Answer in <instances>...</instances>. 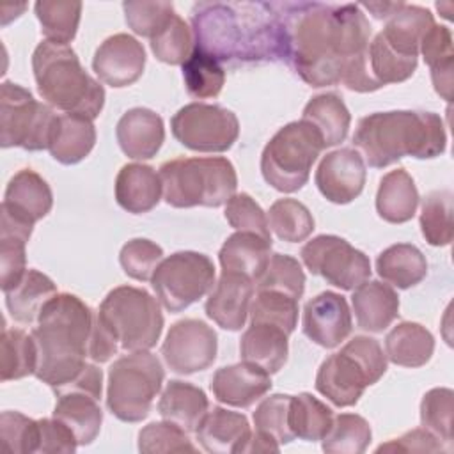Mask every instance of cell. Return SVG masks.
I'll return each mask as SVG.
<instances>
[{
	"label": "cell",
	"mask_w": 454,
	"mask_h": 454,
	"mask_svg": "<svg viewBox=\"0 0 454 454\" xmlns=\"http://www.w3.org/2000/svg\"><path fill=\"white\" fill-rule=\"evenodd\" d=\"M181 69L186 92L197 99L216 98L225 83V71L222 64L195 46Z\"/></svg>",
	"instance_id": "44"
},
{
	"label": "cell",
	"mask_w": 454,
	"mask_h": 454,
	"mask_svg": "<svg viewBox=\"0 0 454 454\" xmlns=\"http://www.w3.org/2000/svg\"><path fill=\"white\" fill-rule=\"evenodd\" d=\"M4 294L7 310L14 321L34 323L46 301L57 294V286L48 275L37 270H27L20 282Z\"/></svg>",
	"instance_id": "34"
},
{
	"label": "cell",
	"mask_w": 454,
	"mask_h": 454,
	"mask_svg": "<svg viewBox=\"0 0 454 454\" xmlns=\"http://www.w3.org/2000/svg\"><path fill=\"white\" fill-rule=\"evenodd\" d=\"M417 57L397 53L380 34L367 46V69L378 89L408 80L417 69Z\"/></svg>",
	"instance_id": "39"
},
{
	"label": "cell",
	"mask_w": 454,
	"mask_h": 454,
	"mask_svg": "<svg viewBox=\"0 0 454 454\" xmlns=\"http://www.w3.org/2000/svg\"><path fill=\"white\" fill-rule=\"evenodd\" d=\"M78 447V442L73 431L57 420L51 419H39V449L37 452H64L73 454Z\"/></svg>",
	"instance_id": "57"
},
{
	"label": "cell",
	"mask_w": 454,
	"mask_h": 454,
	"mask_svg": "<svg viewBox=\"0 0 454 454\" xmlns=\"http://www.w3.org/2000/svg\"><path fill=\"white\" fill-rule=\"evenodd\" d=\"M195 433L202 449L213 454H245L252 436L250 424L243 413L220 406L207 410Z\"/></svg>",
	"instance_id": "24"
},
{
	"label": "cell",
	"mask_w": 454,
	"mask_h": 454,
	"mask_svg": "<svg viewBox=\"0 0 454 454\" xmlns=\"http://www.w3.org/2000/svg\"><path fill=\"white\" fill-rule=\"evenodd\" d=\"M170 129L174 138L192 151L223 153L238 140L239 121L225 106L190 103L174 114Z\"/></svg>",
	"instance_id": "14"
},
{
	"label": "cell",
	"mask_w": 454,
	"mask_h": 454,
	"mask_svg": "<svg viewBox=\"0 0 454 454\" xmlns=\"http://www.w3.org/2000/svg\"><path fill=\"white\" fill-rule=\"evenodd\" d=\"M115 137L128 158L149 160L156 156L165 140L163 119L151 108H131L121 115Z\"/></svg>",
	"instance_id": "23"
},
{
	"label": "cell",
	"mask_w": 454,
	"mask_h": 454,
	"mask_svg": "<svg viewBox=\"0 0 454 454\" xmlns=\"http://www.w3.org/2000/svg\"><path fill=\"white\" fill-rule=\"evenodd\" d=\"M145 67V50L133 35L114 34L96 50L92 69L110 87L121 89L135 83Z\"/></svg>",
	"instance_id": "18"
},
{
	"label": "cell",
	"mask_w": 454,
	"mask_h": 454,
	"mask_svg": "<svg viewBox=\"0 0 454 454\" xmlns=\"http://www.w3.org/2000/svg\"><path fill=\"white\" fill-rule=\"evenodd\" d=\"M207 410L209 401L204 390L181 380L168 381L158 403V411L163 420L179 426L186 433L197 429Z\"/></svg>",
	"instance_id": "30"
},
{
	"label": "cell",
	"mask_w": 454,
	"mask_h": 454,
	"mask_svg": "<svg viewBox=\"0 0 454 454\" xmlns=\"http://www.w3.org/2000/svg\"><path fill=\"white\" fill-rule=\"evenodd\" d=\"M289 394H273L264 397L254 411L255 431L271 436L278 445L294 440L289 426Z\"/></svg>",
	"instance_id": "50"
},
{
	"label": "cell",
	"mask_w": 454,
	"mask_h": 454,
	"mask_svg": "<svg viewBox=\"0 0 454 454\" xmlns=\"http://www.w3.org/2000/svg\"><path fill=\"white\" fill-rule=\"evenodd\" d=\"M151 284L158 301L168 312H181L211 291L215 266L206 254L176 252L158 264Z\"/></svg>",
	"instance_id": "12"
},
{
	"label": "cell",
	"mask_w": 454,
	"mask_h": 454,
	"mask_svg": "<svg viewBox=\"0 0 454 454\" xmlns=\"http://www.w3.org/2000/svg\"><path fill=\"white\" fill-rule=\"evenodd\" d=\"M218 349L216 332L200 319H181L170 326L161 344L167 367L177 374H193L207 369Z\"/></svg>",
	"instance_id": "16"
},
{
	"label": "cell",
	"mask_w": 454,
	"mask_h": 454,
	"mask_svg": "<svg viewBox=\"0 0 454 454\" xmlns=\"http://www.w3.org/2000/svg\"><path fill=\"white\" fill-rule=\"evenodd\" d=\"M192 27L195 48L220 64L286 60L280 4L200 2L192 11Z\"/></svg>",
	"instance_id": "2"
},
{
	"label": "cell",
	"mask_w": 454,
	"mask_h": 454,
	"mask_svg": "<svg viewBox=\"0 0 454 454\" xmlns=\"http://www.w3.org/2000/svg\"><path fill=\"white\" fill-rule=\"evenodd\" d=\"M372 431L369 422L356 413H340L321 440V449L328 454H362L369 447Z\"/></svg>",
	"instance_id": "43"
},
{
	"label": "cell",
	"mask_w": 454,
	"mask_h": 454,
	"mask_svg": "<svg viewBox=\"0 0 454 454\" xmlns=\"http://www.w3.org/2000/svg\"><path fill=\"white\" fill-rule=\"evenodd\" d=\"M149 44L158 60L170 66H183L193 51V32L179 14H174L149 39Z\"/></svg>",
	"instance_id": "46"
},
{
	"label": "cell",
	"mask_w": 454,
	"mask_h": 454,
	"mask_svg": "<svg viewBox=\"0 0 454 454\" xmlns=\"http://www.w3.org/2000/svg\"><path fill=\"white\" fill-rule=\"evenodd\" d=\"M268 225L275 236L287 243L305 241L314 231L312 213L296 199H278L268 211Z\"/></svg>",
	"instance_id": "45"
},
{
	"label": "cell",
	"mask_w": 454,
	"mask_h": 454,
	"mask_svg": "<svg viewBox=\"0 0 454 454\" xmlns=\"http://www.w3.org/2000/svg\"><path fill=\"white\" fill-rule=\"evenodd\" d=\"M124 18L128 27L142 37H153L174 14L170 2H147V0H128L122 4Z\"/></svg>",
	"instance_id": "53"
},
{
	"label": "cell",
	"mask_w": 454,
	"mask_h": 454,
	"mask_svg": "<svg viewBox=\"0 0 454 454\" xmlns=\"http://www.w3.org/2000/svg\"><path fill=\"white\" fill-rule=\"evenodd\" d=\"M32 69L41 98L64 114L96 119L105 105V89L80 64L69 44L43 41L32 53Z\"/></svg>",
	"instance_id": "5"
},
{
	"label": "cell",
	"mask_w": 454,
	"mask_h": 454,
	"mask_svg": "<svg viewBox=\"0 0 454 454\" xmlns=\"http://www.w3.org/2000/svg\"><path fill=\"white\" fill-rule=\"evenodd\" d=\"M138 450L144 454L160 452H195L197 447L179 426L163 420L151 422L138 433Z\"/></svg>",
	"instance_id": "51"
},
{
	"label": "cell",
	"mask_w": 454,
	"mask_h": 454,
	"mask_svg": "<svg viewBox=\"0 0 454 454\" xmlns=\"http://www.w3.org/2000/svg\"><path fill=\"white\" fill-rule=\"evenodd\" d=\"M351 310L342 294L323 291L303 307V333L321 348H335L351 333Z\"/></svg>",
	"instance_id": "19"
},
{
	"label": "cell",
	"mask_w": 454,
	"mask_h": 454,
	"mask_svg": "<svg viewBox=\"0 0 454 454\" xmlns=\"http://www.w3.org/2000/svg\"><path fill=\"white\" fill-rule=\"evenodd\" d=\"M53 206V193L48 183L34 170L23 168L16 172L4 193L0 211L11 218L34 227L44 218Z\"/></svg>",
	"instance_id": "21"
},
{
	"label": "cell",
	"mask_w": 454,
	"mask_h": 454,
	"mask_svg": "<svg viewBox=\"0 0 454 454\" xmlns=\"http://www.w3.org/2000/svg\"><path fill=\"white\" fill-rule=\"evenodd\" d=\"M80 2H62V0H39L34 5L35 16L41 23V32L46 41L69 44L80 25L82 16Z\"/></svg>",
	"instance_id": "41"
},
{
	"label": "cell",
	"mask_w": 454,
	"mask_h": 454,
	"mask_svg": "<svg viewBox=\"0 0 454 454\" xmlns=\"http://www.w3.org/2000/svg\"><path fill=\"white\" fill-rule=\"evenodd\" d=\"M333 422V411L309 392L291 395L289 426L294 438L305 442H319Z\"/></svg>",
	"instance_id": "38"
},
{
	"label": "cell",
	"mask_w": 454,
	"mask_h": 454,
	"mask_svg": "<svg viewBox=\"0 0 454 454\" xmlns=\"http://www.w3.org/2000/svg\"><path fill=\"white\" fill-rule=\"evenodd\" d=\"M248 314L250 323H270L293 333L298 323V300L277 291H257Z\"/></svg>",
	"instance_id": "47"
},
{
	"label": "cell",
	"mask_w": 454,
	"mask_h": 454,
	"mask_svg": "<svg viewBox=\"0 0 454 454\" xmlns=\"http://www.w3.org/2000/svg\"><path fill=\"white\" fill-rule=\"evenodd\" d=\"M445 450L443 442H440L433 433L424 427L411 429L399 438L381 443L376 452H442Z\"/></svg>",
	"instance_id": "58"
},
{
	"label": "cell",
	"mask_w": 454,
	"mask_h": 454,
	"mask_svg": "<svg viewBox=\"0 0 454 454\" xmlns=\"http://www.w3.org/2000/svg\"><path fill=\"white\" fill-rule=\"evenodd\" d=\"M57 114L46 103L34 99L25 87L4 82L0 90V144L25 151L48 149Z\"/></svg>",
	"instance_id": "11"
},
{
	"label": "cell",
	"mask_w": 454,
	"mask_h": 454,
	"mask_svg": "<svg viewBox=\"0 0 454 454\" xmlns=\"http://www.w3.org/2000/svg\"><path fill=\"white\" fill-rule=\"evenodd\" d=\"M165 372L156 355L135 351L117 358L108 369L106 406L122 422L144 420L161 390Z\"/></svg>",
	"instance_id": "10"
},
{
	"label": "cell",
	"mask_w": 454,
	"mask_h": 454,
	"mask_svg": "<svg viewBox=\"0 0 454 454\" xmlns=\"http://www.w3.org/2000/svg\"><path fill=\"white\" fill-rule=\"evenodd\" d=\"M433 25V14L427 9L401 2V5L387 18L380 35L397 53L419 59L420 41Z\"/></svg>",
	"instance_id": "31"
},
{
	"label": "cell",
	"mask_w": 454,
	"mask_h": 454,
	"mask_svg": "<svg viewBox=\"0 0 454 454\" xmlns=\"http://www.w3.org/2000/svg\"><path fill=\"white\" fill-rule=\"evenodd\" d=\"M323 149V138L312 124L303 119L287 122L264 145L261 174L277 192L293 193L309 181L310 168Z\"/></svg>",
	"instance_id": "9"
},
{
	"label": "cell",
	"mask_w": 454,
	"mask_h": 454,
	"mask_svg": "<svg viewBox=\"0 0 454 454\" xmlns=\"http://www.w3.org/2000/svg\"><path fill=\"white\" fill-rule=\"evenodd\" d=\"M353 144L364 163L383 168L404 156L419 160L440 156L447 147V133L442 117L434 112H374L358 121Z\"/></svg>",
	"instance_id": "4"
},
{
	"label": "cell",
	"mask_w": 454,
	"mask_h": 454,
	"mask_svg": "<svg viewBox=\"0 0 454 454\" xmlns=\"http://www.w3.org/2000/svg\"><path fill=\"white\" fill-rule=\"evenodd\" d=\"M401 5V2H372V4H362L360 7H365L372 12L374 18L378 20H387L397 7Z\"/></svg>",
	"instance_id": "59"
},
{
	"label": "cell",
	"mask_w": 454,
	"mask_h": 454,
	"mask_svg": "<svg viewBox=\"0 0 454 454\" xmlns=\"http://www.w3.org/2000/svg\"><path fill=\"white\" fill-rule=\"evenodd\" d=\"M94 310L71 293H57L37 316L32 339L37 348L35 378L53 390L69 383L89 356Z\"/></svg>",
	"instance_id": "3"
},
{
	"label": "cell",
	"mask_w": 454,
	"mask_h": 454,
	"mask_svg": "<svg viewBox=\"0 0 454 454\" xmlns=\"http://www.w3.org/2000/svg\"><path fill=\"white\" fill-rule=\"evenodd\" d=\"M434 351L433 333L420 323L403 321L385 337L387 358L401 367H422Z\"/></svg>",
	"instance_id": "33"
},
{
	"label": "cell",
	"mask_w": 454,
	"mask_h": 454,
	"mask_svg": "<svg viewBox=\"0 0 454 454\" xmlns=\"http://www.w3.org/2000/svg\"><path fill=\"white\" fill-rule=\"evenodd\" d=\"M420 231L433 247H447L452 241V192L434 190L427 193L420 206Z\"/></svg>",
	"instance_id": "42"
},
{
	"label": "cell",
	"mask_w": 454,
	"mask_h": 454,
	"mask_svg": "<svg viewBox=\"0 0 454 454\" xmlns=\"http://www.w3.org/2000/svg\"><path fill=\"white\" fill-rule=\"evenodd\" d=\"M161 192L160 174L144 163L124 165L115 177V200L133 215H142L158 206Z\"/></svg>",
	"instance_id": "25"
},
{
	"label": "cell",
	"mask_w": 454,
	"mask_h": 454,
	"mask_svg": "<svg viewBox=\"0 0 454 454\" xmlns=\"http://www.w3.org/2000/svg\"><path fill=\"white\" fill-rule=\"evenodd\" d=\"M225 220L236 231L252 232L271 241L268 216L248 193H236L229 199L225 204Z\"/></svg>",
	"instance_id": "55"
},
{
	"label": "cell",
	"mask_w": 454,
	"mask_h": 454,
	"mask_svg": "<svg viewBox=\"0 0 454 454\" xmlns=\"http://www.w3.org/2000/svg\"><path fill=\"white\" fill-rule=\"evenodd\" d=\"M301 261L312 275L323 277L328 284L351 291L369 280V257L335 234H319L301 248Z\"/></svg>",
	"instance_id": "15"
},
{
	"label": "cell",
	"mask_w": 454,
	"mask_h": 454,
	"mask_svg": "<svg viewBox=\"0 0 454 454\" xmlns=\"http://www.w3.org/2000/svg\"><path fill=\"white\" fill-rule=\"evenodd\" d=\"M2 443L14 454H30L39 449V420L20 411H2L0 415Z\"/></svg>",
	"instance_id": "54"
},
{
	"label": "cell",
	"mask_w": 454,
	"mask_h": 454,
	"mask_svg": "<svg viewBox=\"0 0 454 454\" xmlns=\"http://www.w3.org/2000/svg\"><path fill=\"white\" fill-rule=\"evenodd\" d=\"M419 190L404 168L387 172L376 192V211L388 223H404L415 216Z\"/></svg>",
	"instance_id": "32"
},
{
	"label": "cell",
	"mask_w": 454,
	"mask_h": 454,
	"mask_svg": "<svg viewBox=\"0 0 454 454\" xmlns=\"http://www.w3.org/2000/svg\"><path fill=\"white\" fill-rule=\"evenodd\" d=\"M419 51L424 57V62L429 69H438L443 66L454 64V50H452V34L443 25H433L422 37Z\"/></svg>",
	"instance_id": "56"
},
{
	"label": "cell",
	"mask_w": 454,
	"mask_h": 454,
	"mask_svg": "<svg viewBox=\"0 0 454 454\" xmlns=\"http://www.w3.org/2000/svg\"><path fill=\"white\" fill-rule=\"evenodd\" d=\"M286 60L310 87L335 85L346 64L367 51L371 25L360 5L319 2L280 4Z\"/></svg>",
	"instance_id": "1"
},
{
	"label": "cell",
	"mask_w": 454,
	"mask_h": 454,
	"mask_svg": "<svg viewBox=\"0 0 454 454\" xmlns=\"http://www.w3.org/2000/svg\"><path fill=\"white\" fill-rule=\"evenodd\" d=\"M376 271L390 286L410 289L426 278L427 261L415 245L395 243L378 255Z\"/></svg>",
	"instance_id": "35"
},
{
	"label": "cell",
	"mask_w": 454,
	"mask_h": 454,
	"mask_svg": "<svg viewBox=\"0 0 454 454\" xmlns=\"http://www.w3.org/2000/svg\"><path fill=\"white\" fill-rule=\"evenodd\" d=\"M37 348L23 330L4 328L2 332V355H0V380H21L35 372Z\"/></svg>",
	"instance_id": "40"
},
{
	"label": "cell",
	"mask_w": 454,
	"mask_h": 454,
	"mask_svg": "<svg viewBox=\"0 0 454 454\" xmlns=\"http://www.w3.org/2000/svg\"><path fill=\"white\" fill-rule=\"evenodd\" d=\"M96 128L92 119L78 114H60L55 117L48 151L62 165H74L92 151Z\"/></svg>",
	"instance_id": "27"
},
{
	"label": "cell",
	"mask_w": 454,
	"mask_h": 454,
	"mask_svg": "<svg viewBox=\"0 0 454 454\" xmlns=\"http://www.w3.org/2000/svg\"><path fill=\"white\" fill-rule=\"evenodd\" d=\"M351 305L358 328L372 333L388 328L399 314L397 293L380 280H365L355 287Z\"/></svg>",
	"instance_id": "26"
},
{
	"label": "cell",
	"mask_w": 454,
	"mask_h": 454,
	"mask_svg": "<svg viewBox=\"0 0 454 454\" xmlns=\"http://www.w3.org/2000/svg\"><path fill=\"white\" fill-rule=\"evenodd\" d=\"M301 119L317 129L325 147L344 142L351 124L349 110L337 92H325L314 96L305 105Z\"/></svg>",
	"instance_id": "36"
},
{
	"label": "cell",
	"mask_w": 454,
	"mask_h": 454,
	"mask_svg": "<svg viewBox=\"0 0 454 454\" xmlns=\"http://www.w3.org/2000/svg\"><path fill=\"white\" fill-rule=\"evenodd\" d=\"M387 355L372 337L355 335L340 351L330 355L317 369L316 390L335 406L358 403L364 390L385 374Z\"/></svg>",
	"instance_id": "7"
},
{
	"label": "cell",
	"mask_w": 454,
	"mask_h": 454,
	"mask_svg": "<svg viewBox=\"0 0 454 454\" xmlns=\"http://www.w3.org/2000/svg\"><path fill=\"white\" fill-rule=\"evenodd\" d=\"M163 261V248L151 239H129L119 254V262L124 273L135 280H151L158 264Z\"/></svg>",
	"instance_id": "52"
},
{
	"label": "cell",
	"mask_w": 454,
	"mask_h": 454,
	"mask_svg": "<svg viewBox=\"0 0 454 454\" xmlns=\"http://www.w3.org/2000/svg\"><path fill=\"white\" fill-rule=\"evenodd\" d=\"M289 333L270 323H250L239 340L243 362H250L268 374L278 372L287 362Z\"/></svg>",
	"instance_id": "28"
},
{
	"label": "cell",
	"mask_w": 454,
	"mask_h": 454,
	"mask_svg": "<svg viewBox=\"0 0 454 454\" xmlns=\"http://www.w3.org/2000/svg\"><path fill=\"white\" fill-rule=\"evenodd\" d=\"M454 392L450 388H431L420 401V424L440 442H452Z\"/></svg>",
	"instance_id": "49"
},
{
	"label": "cell",
	"mask_w": 454,
	"mask_h": 454,
	"mask_svg": "<svg viewBox=\"0 0 454 454\" xmlns=\"http://www.w3.org/2000/svg\"><path fill=\"white\" fill-rule=\"evenodd\" d=\"M163 199L172 207H218L236 195L238 176L223 156L176 158L160 167Z\"/></svg>",
	"instance_id": "6"
},
{
	"label": "cell",
	"mask_w": 454,
	"mask_h": 454,
	"mask_svg": "<svg viewBox=\"0 0 454 454\" xmlns=\"http://www.w3.org/2000/svg\"><path fill=\"white\" fill-rule=\"evenodd\" d=\"M30 225L16 222L14 218L2 215L0 225V278L2 291L5 293L12 286L20 282L23 273L27 271V255L25 245L32 234Z\"/></svg>",
	"instance_id": "37"
},
{
	"label": "cell",
	"mask_w": 454,
	"mask_h": 454,
	"mask_svg": "<svg viewBox=\"0 0 454 454\" xmlns=\"http://www.w3.org/2000/svg\"><path fill=\"white\" fill-rule=\"evenodd\" d=\"M257 291H277L300 300L305 291V273L300 262L286 254H273L257 280Z\"/></svg>",
	"instance_id": "48"
},
{
	"label": "cell",
	"mask_w": 454,
	"mask_h": 454,
	"mask_svg": "<svg viewBox=\"0 0 454 454\" xmlns=\"http://www.w3.org/2000/svg\"><path fill=\"white\" fill-rule=\"evenodd\" d=\"M57 403L53 417L66 424L78 445H89L96 440L103 422L99 406L103 392V372L94 364L85 367L66 385L53 390Z\"/></svg>",
	"instance_id": "13"
},
{
	"label": "cell",
	"mask_w": 454,
	"mask_h": 454,
	"mask_svg": "<svg viewBox=\"0 0 454 454\" xmlns=\"http://www.w3.org/2000/svg\"><path fill=\"white\" fill-rule=\"evenodd\" d=\"M270 239H264L252 232L238 231L223 241L218 252V261L222 271L241 273L257 284L270 262Z\"/></svg>",
	"instance_id": "29"
},
{
	"label": "cell",
	"mask_w": 454,
	"mask_h": 454,
	"mask_svg": "<svg viewBox=\"0 0 454 454\" xmlns=\"http://www.w3.org/2000/svg\"><path fill=\"white\" fill-rule=\"evenodd\" d=\"M96 317L119 351L128 353L149 351L163 330V314L156 298L133 286L114 287L101 301Z\"/></svg>",
	"instance_id": "8"
},
{
	"label": "cell",
	"mask_w": 454,
	"mask_h": 454,
	"mask_svg": "<svg viewBox=\"0 0 454 454\" xmlns=\"http://www.w3.org/2000/svg\"><path fill=\"white\" fill-rule=\"evenodd\" d=\"M255 282L241 273L222 271L206 301V316L220 328L238 332L245 326Z\"/></svg>",
	"instance_id": "20"
},
{
	"label": "cell",
	"mask_w": 454,
	"mask_h": 454,
	"mask_svg": "<svg viewBox=\"0 0 454 454\" xmlns=\"http://www.w3.org/2000/svg\"><path fill=\"white\" fill-rule=\"evenodd\" d=\"M270 388V374L250 362L220 367L211 378V390L216 401L234 408L252 406L264 397Z\"/></svg>",
	"instance_id": "22"
},
{
	"label": "cell",
	"mask_w": 454,
	"mask_h": 454,
	"mask_svg": "<svg viewBox=\"0 0 454 454\" xmlns=\"http://www.w3.org/2000/svg\"><path fill=\"white\" fill-rule=\"evenodd\" d=\"M319 193L333 204L355 200L365 184V163L356 149L342 147L328 153L316 170Z\"/></svg>",
	"instance_id": "17"
}]
</instances>
